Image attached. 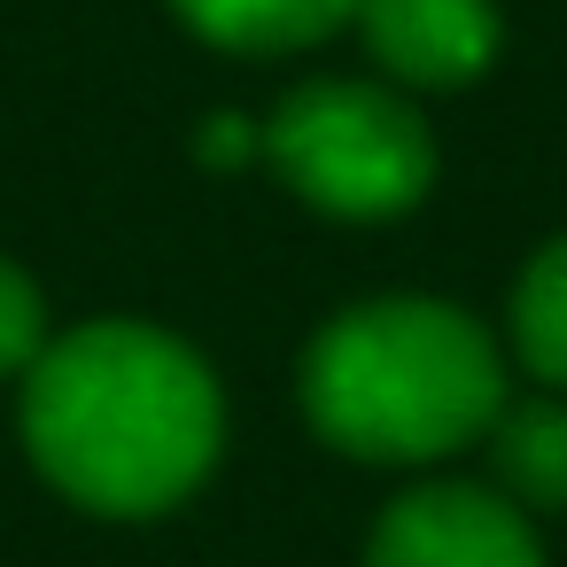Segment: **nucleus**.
Listing matches in <instances>:
<instances>
[{
	"instance_id": "0eeeda50",
	"label": "nucleus",
	"mask_w": 567,
	"mask_h": 567,
	"mask_svg": "<svg viewBox=\"0 0 567 567\" xmlns=\"http://www.w3.org/2000/svg\"><path fill=\"white\" fill-rule=\"evenodd\" d=\"M489 458L513 505L567 513V396H528L489 420Z\"/></svg>"
},
{
	"instance_id": "39448f33",
	"label": "nucleus",
	"mask_w": 567,
	"mask_h": 567,
	"mask_svg": "<svg viewBox=\"0 0 567 567\" xmlns=\"http://www.w3.org/2000/svg\"><path fill=\"white\" fill-rule=\"evenodd\" d=\"M358 32L396 86H474L497 55L489 0H365Z\"/></svg>"
},
{
	"instance_id": "423d86ee",
	"label": "nucleus",
	"mask_w": 567,
	"mask_h": 567,
	"mask_svg": "<svg viewBox=\"0 0 567 567\" xmlns=\"http://www.w3.org/2000/svg\"><path fill=\"white\" fill-rule=\"evenodd\" d=\"M179 24L203 32L210 48H234V55H288V48H311L342 24H358L365 0H172Z\"/></svg>"
},
{
	"instance_id": "f03ea898",
	"label": "nucleus",
	"mask_w": 567,
	"mask_h": 567,
	"mask_svg": "<svg viewBox=\"0 0 567 567\" xmlns=\"http://www.w3.org/2000/svg\"><path fill=\"white\" fill-rule=\"evenodd\" d=\"M311 427L381 466L466 451L505 412V365L482 319L435 296H381L342 311L303 358Z\"/></svg>"
},
{
	"instance_id": "f257e3e1",
	"label": "nucleus",
	"mask_w": 567,
	"mask_h": 567,
	"mask_svg": "<svg viewBox=\"0 0 567 567\" xmlns=\"http://www.w3.org/2000/svg\"><path fill=\"white\" fill-rule=\"evenodd\" d=\"M24 443L71 505L148 520L218 466L226 404L179 334L148 319H94L48 342L24 373Z\"/></svg>"
},
{
	"instance_id": "6e6552de",
	"label": "nucleus",
	"mask_w": 567,
	"mask_h": 567,
	"mask_svg": "<svg viewBox=\"0 0 567 567\" xmlns=\"http://www.w3.org/2000/svg\"><path fill=\"white\" fill-rule=\"evenodd\" d=\"M513 350L551 396H567V234L544 241L513 288Z\"/></svg>"
},
{
	"instance_id": "20e7f679",
	"label": "nucleus",
	"mask_w": 567,
	"mask_h": 567,
	"mask_svg": "<svg viewBox=\"0 0 567 567\" xmlns=\"http://www.w3.org/2000/svg\"><path fill=\"white\" fill-rule=\"evenodd\" d=\"M365 567H544V551L513 497L474 482H427L373 520Z\"/></svg>"
},
{
	"instance_id": "7ed1b4c3",
	"label": "nucleus",
	"mask_w": 567,
	"mask_h": 567,
	"mask_svg": "<svg viewBox=\"0 0 567 567\" xmlns=\"http://www.w3.org/2000/svg\"><path fill=\"white\" fill-rule=\"evenodd\" d=\"M272 172L327 218H396L435 187V133L373 79H311L265 125Z\"/></svg>"
},
{
	"instance_id": "1a4fd4ad",
	"label": "nucleus",
	"mask_w": 567,
	"mask_h": 567,
	"mask_svg": "<svg viewBox=\"0 0 567 567\" xmlns=\"http://www.w3.org/2000/svg\"><path fill=\"white\" fill-rule=\"evenodd\" d=\"M48 342L55 334H48V303H40L32 272L0 257V381H24Z\"/></svg>"
}]
</instances>
